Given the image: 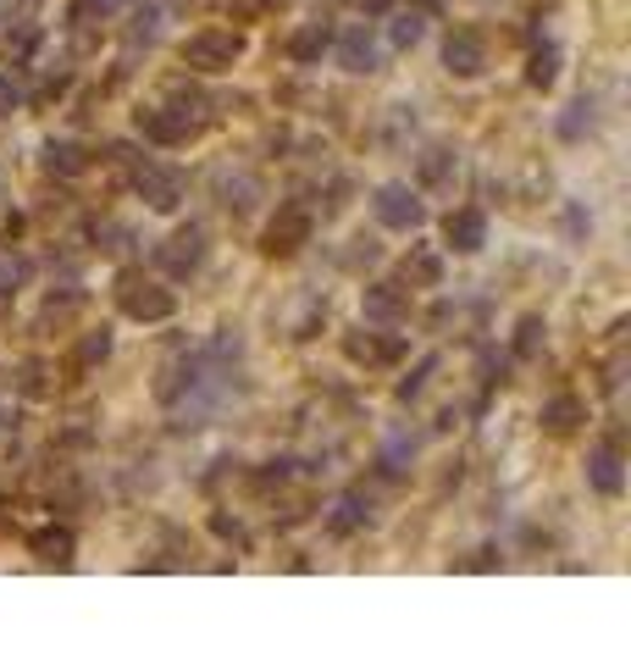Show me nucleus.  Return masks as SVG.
I'll return each mask as SVG.
<instances>
[{
  "label": "nucleus",
  "instance_id": "f257e3e1",
  "mask_svg": "<svg viewBox=\"0 0 631 665\" xmlns=\"http://www.w3.org/2000/svg\"><path fill=\"white\" fill-rule=\"evenodd\" d=\"M372 211H377V222H383V228H394V233H410V228H421V222H426L421 195H416V189H405V184H383V189H377V200H372Z\"/></svg>",
  "mask_w": 631,
  "mask_h": 665
},
{
  "label": "nucleus",
  "instance_id": "f03ea898",
  "mask_svg": "<svg viewBox=\"0 0 631 665\" xmlns=\"http://www.w3.org/2000/svg\"><path fill=\"white\" fill-rule=\"evenodd\" d=\"M338 67L343 72H377L383 67V50H377V34L366 23H354L338 34Z\"/></svg>",
  "mask_w": 631,
  "mask_h": 665
},
{
  "label": "nucleus",
  "instance_id": "7ed1b4c3",
  "mask_svg": "<svg viewBox=\"0 0 631 665\" xmlns=\"http://www.w3.org/2000/svg\"><path fill=\"white\" fill-rule=\"evenodd\" d=\"M443 61H448V72L477 78V72L488 67V50H482V39H477L471 28H455V34L443 39Z\"/></svg>",
  "mask_w": 631,
  "mask_h": 665
},
{
  "label": "nucleus",
  "instance_id": "20e7f679",
  "mask_svg": "<svg viewBox=\"0 0 631 665\" xmlns=\"http://www.w3.org/2000/svg\"><path fill=\"white\" fill-rule=\"evenodd\" d=\"M184 56H189L200 72H222V67H233L238 39H233V34H200V39H189V45H184Z\"/></svg>",
  "mask_w": 631,
  "mask_h": 665
},
{
  "label": "nucleus",
  "instance_id": "39448f33",
  "mask_svg": "<svg viewBox=\"0 0 631 665\" xmlns=\"http://www.w3.org/2000/svg\"><path fill=\"white\" fill-rule=\"evenodd\" d=\"M482 244H488V222H482V211H455V217H448V249H460V256H477Z\"/></svg>",
  "mask_w": 631,
  "mask_h": 665
},
{
  "label": "nucleus",
  "instance_id": "423d86ee",
  "mask_svg": "<svg viewBox=\"0 0 631 665\" xmlns=\"http://www.w3.org/2000/svg\"><path fill=\"white\" fill-rule=\"evenodd\" d=\"M587 482H593L604 499H615V493L626 488V477H620V450H609V444L593 450V455H587Z\"/></svg>",
  "mask_w": 631,
  "mask_h": 665
},
{
  "label": "nucleus",
  "instance_id": "0eeeda50",
  "mask_svg": "<svg viewBox=\"0 0 631 665\" xmlns=\"http://www.w3.org/2000/svg\"><path fill=\"white\" fill-rule=\"evenodd\" d=\"M139 189H150V206H155V211H172V206H177V195H184V189H177V173H161L155 161H144Z\"/></svg>",
  "mask_w": 631,
  "mask_h": 665
},
{
  "label": "nucleus",
  "instance_id": "6e6552de",
  "mask_svg": "<svg viewBox=\"0 0 631 665\" xmlns=\"http://www.w3.org/2000/svg\"><path fill=\"white\" fill-rule=\"evenodd\" d=\"M360 311H366L372 322H399V316H405V300H399L388 283H372L366 294H360Z\"/></svg>",
  "mask_w": 631,
  "mask_h": 665
},
{
  "label": "nucleus",
  "instance_id": "1a4fd4ad",
  "mask_svg": "<svg viewBox=\"0 0 631 665\" xmlns=\"http://www.w3.org/2000/svg\"><path fill=\"white\" fill-rule=\"evenodd\" d=\"M405 345L399 339H349V361H366V366H383V361H399Z\"/></svg>",
  "mask_w": 631,
  "mask_h": 665
},
{
  "label": "nucleus",
  "instance_id": "9d476101",
  "mask_svg": "<svg viewBox=\"0 0 631 665\" xmlns=\"http://www.w3.org/2000/svg\"><path fill=\"white\" fill-rule=\"evenodd\" d=\"M593 112H598L593 101H576V106H565V117L554 122V128H560V139H582V133H593V122H598Z\"/></svg>",
  "mask_w": 631,
  "mask_h": 665
},
{
  "label": "nucleus",
  "instance_id": "9b49d317",
  "mask_svg": "<svg viewBox=\"0 0 631 665\" xmlns=\"http://www.w3.org/2000/svg\"><path fill=\"white\" fill-rule=\"evenodd\" d=\"M421 34H426V23H421V12H405V18H394V50H416L421 45Z\"/></svg>",
  "mask_w": 631,
  "mask_h": 665
},
{
  "label": "nucleus",
  "instance_id": "f8f14e48",
  "mask_svg": "<svg viewBox=\"0 0 631 665\" xmlns=\"http://www.w3.org/2000/svg\"><path fill=\"white\" fill-rule=\"evenodd\" d=\"M515 332H521V339H515V355H521V361H531V355H537V339H544V322H537V316H521V327H515Z\"/></svg>",
  "mask_w": 631,
  "mask_h": 665
},
{
  "label": "nucleus",
  "instance_id": "ddd939ff",
  "mask_svg": "<svg viewBox=\"0 0 631 665\" xmlns=\"http://www.w3.org/2000/svg\"><path fill=\"white\" fill-rule=\"evenodd\" d=\"M155 28H161V7H139V12H133V28H128V39H133V45H139V39L150 45V39H155Z\"/></svg>",
  "mask_w": 631,
  "mask_h": 665
},
{
  "label": "nucleus",
  "instance_id": "4468645a",
  "mask_svg": "<svg viewBox=\"0 0 631 665\" xmlns=\"http://www.w3.org/2000/svg\"><path fill=\"white\" fill-rule=\"evenodd\" d=\"M45 155H50V166H61V173H83V166H89V155L78 144H50Z\"/></svg>",
  "mask_w": 631,
  "mask_h": 665
},
{
  "label": "nucleus",
  "instance_id": "2eb2a0df",
  "mask_svg": "<svg viewBox=\"0 0 631 665\" xmlns=\"http://www.w3.org/2000/svg\"><path fill=\"white\" fill-rule=\"evenodd\" d=\"M421 184H448V150H426L421 155Z\"/></svg>",
  "mask_w": 631,
  "mask_h": 665
},
{
  "label": "nucleus",
  "instance_id": "dca6fc26",
  "mask_svg": "<svg viewBox=\"0 0 631 665\" xmlns=\"http://www.w3.org/2000/svg\"><path fill=\"white\" fill-rule=\"evenodd\" d=\"M576 416H582L576 399H554V405H549V428H554V433H571V428H576Z\"/></svg>",
  "mask_w": 631,
  "mask_h": 665
},
{
  "label": "nucleus",
  "instance_id": "f3484780",
  "mask_svg": "<svg viewBox=\"0 0 631 665\" xmlns=\"http://www.w3.org/2000/svg\"><path fill=\"white\" fill-rule=\"evenodd\" d=\"M23 278H28V261H17V256H0V294H12Z\"/></svg>",
  "mask_w": 631,
  "mask_h": 665
},
{
  "label": "nucleus",
  "instance_id": "a211bd4d",
  "mask_svg": "<svg viewBox=\"0 0 631 665\" xmlns=\"http://www.w3.org/2000/svg\"><path fill=\"white\" fill-rule=\"evenodd\" d=\"M322 45H327V34H316V28H305V34L294 39V56H300V61H311V56H316Z\"/></svg>",
  "mask_w": 631,
  "mask_h": 665
},
{
  "label": "nucleus",
  "instance_id": "6ab92c4d",
  "mask_svg": "<svg viewBox=\"0 0 631 665\" xmlns=\"http://www.w3.org/2000/svg\"><path fill=\"white\" fill-rule=\"evenodd\" d=\"M531 83H537V90H549V83H554V50L531 61Z\"/></svg>",
  "mask_w": 631,
  "mask_h": 665
},
{
  "label": "nucleus",
  "instance_id": "aec40b11",
  "mask_svg": "<svg viewBox=\"0 0 631 665\" xmlns=\"http://www.w3.org/2000/svg\"><path fill=\"white\" fill-rule=\"evenodd\" d=\"M565 233H571V238L593 233V217H582V206H565Z\"/></svg>",
  "mask_w": 631,
  "mask_h": 665
},
{
  "label": "nucleus",
  "instance_id": "412c9836",
  "mask_svg": "<svg viewBox=\"0 0 631 665\" xmlns=\"http://www.w3.org/2000/svg\"><path fill=\"white\" fill-rule=\"evenodd\" d=\"M12 101H17V90H12L7 78H0V106H12Z\"/></svg>",
  "mask_w": 631,
  "mask_h": 665
},
{
  "label": "nucleus",
  "instance_id": "4be33fe9",
  "mask_svg": "<svg viewBox=\"0 0 631 665\" xmlns=\"http://www.w3.org/2000/svg\"><path fill=\"white\" fill-rule=\"evenodd\" d=\"M0 12H7V0H0Z\"/></svg>",
  "mask_w": 631,
  "mask_h": 665
}]
</instances>
